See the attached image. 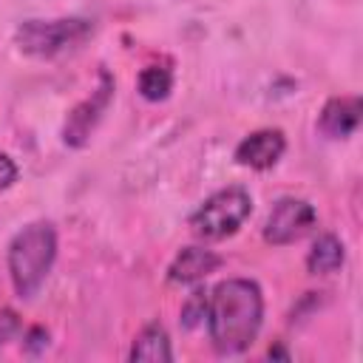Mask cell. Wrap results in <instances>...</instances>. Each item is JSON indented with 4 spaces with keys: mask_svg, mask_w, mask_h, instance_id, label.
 <instances>
[{
    "mask_svg": "<svg viewBox=\"0 0 363 363\" xmlns=\"http://www.w3.org/2000/svg\"><path fill=\"white\" fill-rule=\"evenodd\" d=\"M207 329L218 354L250 349L261 332L264 295L250 278H227L207 295Z\"/></svg>",
    "mask_w": 363,
    "mask_h": 363,
    "instance_id": "obj_1",
    "label": "cell"
},
{
    "mask_svg": "<svg viewBox=\"0 0 363 363\" xmlns=\"http://www.w3.org/2000/svg\"><path fill=\"white\" fill-rule=\"evenodd\" d=\"M17 332H20V318H17V312H14V309H3V312H0V346L9 343V340H14Z\"/></svg>",
    "mask_w": 363,
    "mask_h": 363,
    "instance_id": "obj_14",
    "label": "cell"
},
{
    "mask_svg": "<svg viewBox=\"0 0 363 363\" xmlns=\"http://www.w3.org/2000/svg\"><path fill=\"white\" fill-rule=\"evenodd\" d=\"M111 91H113V85H111L108 74H102V88H99L91 99H85L82 105H77V108L68 113V122H65V142H68L71 147H79V145L88 142L94 125L99 122V116H102V111H105V105H108V99H111Z\"/></svg>",
    "mask_w": 363,
    "mask_h": 363,
    "instance_id": "obj_7",
    "label": "cell"
},
{
    "mask_svg": "<svg viewBox=\"0 0 363 363\" xmlns=\"http://www.w3.org/2000/svg\"><path fill=\"white\" fill-rule=\"evenodd\" d=\"M218 267H221L218 252L204 250V247H184L167 267V281L170 284H196V281H204Z\"/></svg>",
    "mask_w": 363,
    "mask_h": 363,
    "instance_id": "obj_8",
    "label": "cell"
},
{
    "mask_svg": "<svg viewBox=\"0 0 363 363\" xmlns=\"http://www.w3.org/2000/svg\"><path fill=\"white\" fill-rule=\"evenodd\" d=\"M14 179H17V164H14L6 153H0V190L11 187V184H14Z\"/></svg>",
    "mask_w": 363,
    "mask_h": 363,
    "instance_id": "obj_16",
    "label": "cell"
},
{
    "mask_svg": "<svg viewBox=\"0 0 363 363\" xmlns=\"http://www.w3.org/2000/svg\"><path fill=\"white\" fill-rule=\"evenodd\" d=\"M130 360H145V363H167V360H173L170 337H167L162 323H147L139 332V337L133 340V349H130Z\"/></svg>",
    "mask_w": 363,
    "mask_h": 363,
    "instance_id": "obj_10",
    "label": "cell"
},
{
    "mask_svg": "<svg viewBox=\"0 0 363 363\" xmlns=\"http://www.w3.org/2000/svg\"><path fill=\"white\" fill-rule=\"evenodd\" d=\"M360 125V99L357 96H335L323 105L318 128L329 139H346Z\"/></svg>",
    "mask_w": 363,
    "mask_h": 363,
    "instance_id": "obj_9",
    "label": "cell"
},
{
    "mask_svg": "<svg viewBox=\"0 0 363 363\" xmlns=\"http://www.w3.org/2000/svg\"><path fill=\"white\" fill-rule=\"evenodd\" d=\"M91 23L82 17H62V20H26L14 40L23 54L31 57H54L65 48L79 45L91 34Z\"/></svg>",
    "mask_w": 363,
    "mask_h": 363,
    "instance_id": "obj_4",
    "label": "cell"
},
{
    "mask_svg": "<svg viewBox=\"0 0 363 363\" xmlns=\"http://www.w3.org/2000/svg\"><path fill=\"white\" fill-rule=\"evenodd\" d=\"M286 150V139L281 130H255L250 133L247 139L238 142L235 147V162L244 164V167H252V170H267L272 167Z\"/></svg>",
    "mask_w": 363,
    "mask_h": 363,
    "instance_id": "obj_6",
    "label": "cell"
},
{
    "mask_svg": "<svg viewBox=\"0 0 363 363\" xmlns=\"http://www.w3.org/2000/svg\"><path fill=\"white\" fill-rule=\"evenodd\" d=\"M57 258V233L48 221L23 227L9 244V275L20 298H34Z\"/></svg>",
    "mask_w": 363,
    "mask_h": 363,
    "instance_id": "obj_2",
    "label": "cell"
},
{
    "mask_svg": "<svg viewBox=\"0 0 363 363\" xmlns=\"http://www.w3.org/2000/svg\"><path fill=\"white\" fill-rule=\"evenodd\" d=\"M173 88V74L162 65H147L142 74H139V94L150 102H159L170 94Z\"/></svg>",
    "mask_w": 363,
    "mask_h": 363,
    "instance_id": "obj_12",
    "label": "cell"
},
{
    "mask_svg": "<svg viewBox=\"0 0 363 363\" xmlns=\"http://www.w3.org/2000/svg\"><path fill=\"white\" fill-rule=\"evenodd\" d=\"M45 343H48V332H45L43 326H31L28 335H26V346H28V352L37 354L40 349H45Z\"/></svg>",
    "mask_w": 363,
    "mask_h": 363,
    "instance_id": "obj_15",
    "label": "cell"
},
{
    "mask_svg": "<svg viewBox=\"0 0 363 363\" xmlns=\"http://www.w3.org/2000/svg\"><path fill=\"white\" fill-rule=\"evenodd\" d=\"M343 261H346V250H343L340 238L332 233H323L306 255V269L312 275H329V272H337L343 267Z\"/></svg>",
    "mask_w": 363,
    "mask_h": 363,
    "instance_id": "obj_11",
    "label": "cell"
},
{
    "mask_svg": "<svg viewBox=\"0 0 363 363\" xmlns=\"http://www.w3.org/2000/svg\"><path fill=\"white\" fill-rule=\"evenodd\" d=\"M204 315H207V292H204V289H196V292L187 298V303L182 306V323H184L187 329H193V326L201 323Z\"/></svg>",
    "mask_w": 363,
    "mask_h": 363,
    "instance_id": "obj_13",
    "label": "cell"
},
{
    "mask_svg": "<svg viewBox=\"0 0 363 363\" xmlns=\"http://www.w3.org/2000/svg\"><path fill=\"white\" fill-rule=\"evenodd\" d=\"M318 221V213L309 201L303 199H278L275 207L269 210L267 216V224H264V238L275 247H284V244H292L298 238H303Z\"/></svg>",
    "mask_w": 363,
    "mask_h": 363,
    "instance_id": "obj_5",
    "label": "cell"
},
{
    "mask_svg": "<svg viewBox=\"0 0 363 363\" xmlns=\"http://www.w3.org/2000/svg\"><path fill=\"white\" fill-rule=\"evenodd\" d=\"M252 213V199L244 187H224L204 199L199 210L190 216V230L193 235L204 241H218L233 235Z\"/></svg>",
    "mask_w": 363,
    "mask_h": 363,
    "instance_id": "obj_3",
    "label": "cell"
}]
</instances>
